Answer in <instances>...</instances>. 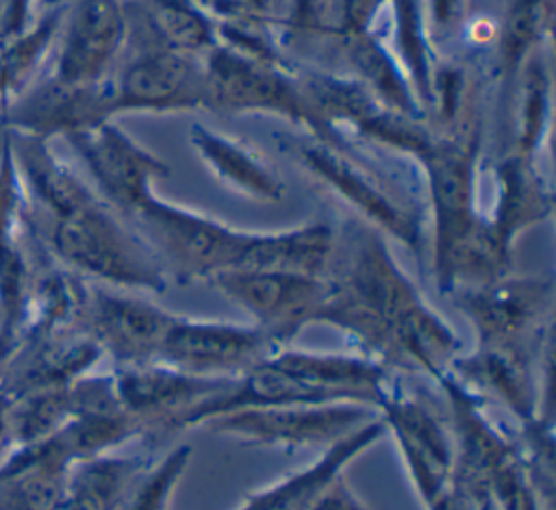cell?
<instances>
[{
    "label": "cell",
    "instance_id": "obj_1",
    "mask_svg": "<svg viewBox=\"0 0 556 510\" xmlns=\"http://www.w3.org/2000/svg\"><path fill=\"white\" fill-rule=\"evenodd\" d=\"M326 282L319 323L345 330L361 343V354L434 380L450 371L460 352L458 336L421 302L378 234L363 232L343 260L332 258Z\"/></svg>",
    "mask_w": 556,
    "mask_h": 510
},
{
    "label": "cell",
    "instance_id": "obj_2",
    "mask_svg": "<svg viewBox=\"0 0 556 510\" xmlns=\"http://www.w3.org/2000/svg\"><path fill=\"white\" fill-rule=\"evenodd\" d=\"M30 224L52 256L74 273H87L119 286L163 289L159 267L96 195L61 215L30 217Z\"/></svg>",
    "mask_w": 556,
    "mask_h": 510
},
{
    "label": "cell",
    "instance_id": "obj_3",
    "mask_svg": "<svg viewBox=\"0 0 556 510\" xmlns=\"http://www.w3.org/2000/svg\"><path fill=\"white\" fill-rule=\"evenodd\" d=\"M371 406L354 401L293 404L241 408L202 423L213 434L230 436L245 445L278 447L287 451L332 445L352 430L378 417Z\"/></svg>",
    "mask_w": 556,
    "mask_h": 510
},
{
    "label": "cell",
    "instance_id": "obj_4",
    "mask_svg": "<svg viewBox=\"0 0 556 510\" xmlns=\"http://www.w3.org/2000/svg\"><path fill=\"white\" fill-rule=\"evenodd\" d=\"M132 217L146 237L187 278H213L237 267L252 232L235 230L195 211L167 204L154 195Z\"/></svg>",
    "mask_w": 556,
    "mask_h": 510
},
{
    "label": "cell",
    "instance_id": "obj_5",
    "mask_svg": "<svg viewBox=\"0 0 556 510\" xmlns=\"http://www.w3.org/2000/svg\"><path fill=\"white\" fill-rule=\"evenodd\" d=\"M208 280L245 308L276 347L291 341L304 326L319 323L328 297L326 278L298 273L230 269Z\"/></svg>",
    "mask_w": 556,
    "mask_h": 510
},
{
    "label": "cell",
    "instance_id": "obj_6",
    "mask_svg": "<svg viewBox=\"0 0 556 510\" xmlns=\"http://www.w3.org/2000/svg\"><path fill=\"white\" fill-rule=\"evenodd\" d=\"M552 304V280L539 276H497L465 291L460 306L478 332V347L532 352L541 341L543 317Z\"/></svg>",
    "mask_w": 556,
    "mask_h": 510
},
{
    "label": "cell",
    "instance_id": "obj_7",
    "mask_svg": "<svg viewBox=\"0 0 556 510\" xmlns=\"http://www.w3.org/2000/svg\"><path fill=\"white\" fill-rule=\"evenodd\" d=\"M378 410L428 510L454 482V441L432 406L402 388L391 386Z\"/></svg>",
    "mask_w": 556,
    "mask_h": 510
},
{
    "label": "cell",
    "instance_id": "obj_8",
    "mask_svg": "<svg viewBox=\"0 0 556 510\" xmlns=\"http://www.w3.org/2000/svg\"><path fill=\"white\" fill-rule=\"evenodd\" d=\"M276 345L254 326L176 317L156 362L202 378H237L269 356Z\"/></svg>",
    "mask_w": 556,
    "mask_h": 510
},
{
    "label": "cell",
    "instance_id": "obj_9",
    "mask_svg": "<svg viewBox=\"0 0 556 510\" xmlns=\"http://www.w3.org/2000/svg\"><path fill=\"white\" fill-rule=\"evenodd\" d=\"M176 317L139 297L96 291L85 293L80 328L117 367H130L156 362Z\"/></svg>",
    "mask_w": 556,
    "mask_h": 510
},
{
    "label": "cell",
    "instance_id": "obj_10",
    "mask_svg": "<svg viewBox=\"0 0 556 510\" xmlns=\"http://www.w3.org/2000/svg\"><path fill=\"white\" fill-rule=\"evenodd\" d=\"M85 161L109 204L132 217L152 195L150 180L165 167L106 119L65 137Z\"/></svg>",
    "mask_w": 556,
    "mask_h": 510
},
{
    "label": "cell",
    "instance_id": "obj_11",
    "mask_svg": "<svg viewBox=\"0 0 556 510\" xmlns=\"http://www.w3.org/2000/svg\"><path fill=\"white\" fill-rule=\"evenodd\" d=\"M230 378H202L163 362L117 367L111 386L119 410L137 419L143 430L163 428L178 412L219 393Z\"/></svg>",
    "mask_w": 556,
    "mask_h": 510
},
{
    "label": "cell",
    "instance_id": "obj_12",
    "mask_svg": "<svg viewBox=\"0 0 556 510\" xmlns=\"http://www.w3.org/2000/svg\"><path fill=\"white\" fill-rule=\"evenodd\" d=\"M59 30V52L50 78L63 85H98L124 37L117 0H80Z\"/></svg>",
    "mask_w": 556,
    "mask_h": 510
},
{
    "label": "cell",
    "instance_id": "obj_13",
    "mask_svg": "<svg viewBox=\"0 0 556 510\" xmlns=\"http://www.w3.org/2000/svg\"><path fill=\"white\" fill-rule=\"evenodd\" d=\"M384 432L387 428L378 415L328 445V449L306 469L248 495L239 510H313L319 495L343 473V469L356 456L369 449Z\"/></svg>",
    "mask_w": 556,
    "mask_h": 510
},
{
    "label": "cell",
    "instance_id": "obj_14",
    "mask_svg": "<svg viewBox=\"0 0 556 510\" xmlns=\"http://www.w3.org/2000/svg\"><path fill=\"white\" fill-rule=\"evenodd\" d=\"M106 87L111 113L126 109L185 106L204 98V78L176 52H154L135 59L119 72L117 82Z\"/></svg>",
    "mask_w": 556,
    "mask_h": 510
},
{
    "label": "cell",
    "instance_id": "obj_15",
    "mask_svg": "<svg viewBox=\"0 0 556 510\" xmlns=\"http://www.w3.org/2000/svg\"><path fill=\"white\" fill-rule=\"evenodd\" d=\"M450 373L460 384L497 397L526 428L541 421L530 352L478 347L467 358L456 356L450 365Z\"/></svg>",
    "mask_w": 556,
    "mask_h": 510
},
{
    "label": "cell",
    "instance_id": "obj_16",
    "mask_svg": "<svg viewBox=\"0 0 556 510\" xmlns=\"http://www.w3.org/2000/svg\"><path fill=\"white\" fill-rule=\"evenodd\" d=\"M204 98L224 109H271L298 115L291 87L267 65L232 52H215L204 76Z\"/></svg>",
    "mask_w": 556,
    "mask_h": 510
},
{
    "label": "cell",
    "instance_id": "obj_17",
    "mask_svg": "<svg viewBox=\"0 0 556 510\" xmlns=\"http://www.w3.org/2000/svg\"><path fill=\"white\" fill-rule=\"evenodd\" d=\"M332 258V230L328 226H300L280 232H252L235 269L326 278Z\"/></svg>",
    "mask_w": 556,
    "mask_h": 510
},
{
    "label": "cell",
    "instance_id": "obj_18",
    "mask_svg": "<svg viewBox=\"0 0 556 510\" xmlns=\"http://www.w3.org/2000/svg\"><path fill=\"white\" fill-rule=\"evenodd\" d=\"M143 471L141 458L102 454L72 464L56 510H122Z\"/></svg>",
    "mask_w": 556,
    "mask_h": 510
},
{
    "label": "cell",
    "instance_id": "obj_19",
    "mask_svg": "<svg viewBox=\"0 0 556 510\" xmlns=\"http://www.w3.org/2000/svg\"><path fill=\"white\" fill-rule=\"evenodd\" d=\"M304 156L321 178H326L339 193L352 200L363 213H367V217L384 226L406 245L419 243V228L415 224V217L406 208L389 200V195L371 184L363 174H358V169L324 150H306Z\"/></svg>",
    "mask_w": 556,
    "mask_h": 510
},
{
    "label": "cell",
    "instance_id": "obj_20",
    "mask_svg": "<svg viewBox=\"0 0 556 510\" xmlns=\"http://www.w3.org/2000/svg\"><path fill=\"white\" fill-rule=\"evenodd\" d=\"M65 17L63 7L41 11L30 26L0 41V104L7 106L24 93L54 46Z\"/></svg>",
    "mask_w": 556,
    "mask_h": 510
},
{
    "label": "cell",
    "instance_id": "obj_21",
    "mask_svg": "<svg viewBox=\"0 0 556 510\" xmlns=\"http://www.w3.org/2000/svg\"><path fill=\"white\" fill-rule=\"evenodd\" d=\"M195 143L206 158V163L213 167V171L230 182L232 187L245 191L248 195L261 197V200H278L280 197V182L274 180L269 171H265L263 165H258L245 150H241L237 143L224 141L215 137L213 132H200L195 137Z\"/></svg>",
    "mask_w": 556,
    "mask_h": 510
},
{
    "label": "cell",
    "instance_id": "obj_22",
    "mask_svg": "<svg viewBox=\"0 0 556 510\" xmlns=\"http://www.w3.org/2000/svg\"><path fill=\"white\" fill-rule=\"evenodd\" d=\"M189 458H191V447L180 445L178 449L167 454L152 473L143 477L139 475L122 510H167L169 495L176 488L180 475L185 473Z\"/></svg>",
    "mask_w": 556,
    "mask_h": 510
},
{
    "label": "cell",
    "instance_id": "obj_23",
    "mask_svg": "<svg viewBox=\"0 0 556 510\" xmlns=\"http://www.w3.org/2000/svg\"><path fill=\"white\" fill-rule=\"evenodd\" d=\"M154 24L161 28V35L178 50L200 48L208 41V30L202 17L176 0H165L154 9Z\"/></svg>",
    "mask_w": 556,
    "mask_h": 510
},
{
    "label": "cell",
    "instance_id": "obj_24",
    "mask_svg": "<svg viewBox=\"0 0 556 510\" xmlns=\"http://www.w3.org/2000/svg\"><path fill=\"white\" fill-rule=\"evenodd\" d=\"M313 510H367L361 499L352 493L348 482L339 475L315 501Z\"/></svg>",
    "mask_w": 556,
    "mask_h": 510
},
{
    "label": "cell",
    "instance_id": "obj_25",
    "mask_svg": "<svg viewBox=\"0 0 556 510\" xmlns=\"http://www.w3.org/2000/svg\"><path fill=\"white\" fill-rule=\"evenodd\" d=\"M376 4H378V0H345V11H348L345 15L350 17V22L354 26H358L371 15Z\"/></svg>",
    "mask_w": 556,
    "mask_h": 510
},
{
    "label": "cell",
    "instance_id": "obj_26",
    "mask_svg": "<svg viewBox=\"0 0 556 510\" xmlns=\"http://www.w3.org/2000/svg\"><path fill=\"white\" fill-rule=\"evenodd\" d=\"M0 2H2V0H0Z\"/></svg>",
    "mask_w": 556,
    "mask_h": 510
}]
</instances>
